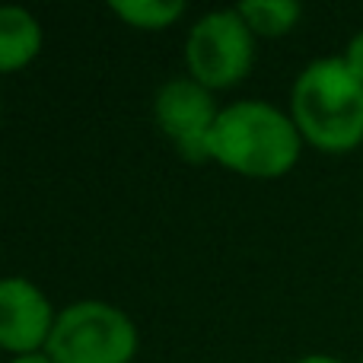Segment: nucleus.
<instances>
[{"instance_id": "obj_1", "label": "nucleus", "mask_w": 363, "mask_h": 363, "mask_svg": "<svg viewBox=\"0 0 363 363\" xmlns=\"http://www.w3.org/2000/svg\"><path fill=\"white\" fill-rule=\"evenodd\" d=\"M211 160L255 179H274L300 157V128L262 99H242L220 108L207 134Z\"/></svg>"}, {"instance_id": "obj_2", "label": "nucleus", "mask_w": 363, "mask_h": 363, "mask_svg": "<svg viewBox=\"0 0 363 363\" xmlns=\"http://www.w3.org/2000/svg\"><path fill=\"white\" fill-rule=\"evenodd\" d=\"M294 125L319 150L345 153L363 140V80L345 57H319L294 83Z\"/></svg>"}, {"instance_id": "obj_3", "label": "nucleus", "mask_w": 363, "mask_h": 363, "mask_svg": "<svg viewBox=\"0 0 363 363\" xmlns=\"http://www.w3.org/2000/svg\"><path fill=\"white\" fill-rule=\"evenodd\" d=\"M45 351L55 363H131L138 328L118 306L80 300L55 315Z\"/></svg>"}, {"instance_id": "obj_4", "label": "nucleus", "mask_w": 363, "mask_h": 363, "mask_svg": "<svg viewBox=\"0 0 363 363\" xmlns=\"http://www.w3.org/2000/svg\"><path fill=\"white\" fill-rule=\"evenodd\" d=\"M255 42L236 6L211 10L191 26L185 42V61L191 80L201 86H230L252 67Z\"/></svg>"}, {"instance_id": "obj_5", "label": "nucleus", "mask_w": 363, "mask_h": 363, "mask_svg": "<svg viewBox=\"0 0 363 363\" xmlns=\"http://www.w3.org/2000/svg\"><path fill=\"white\" fill-rule=\"evenodd\" d=\"M153 112H157L163 134H169L182 157L211 160L207 134H211L220 112L213 106V96L207 93V86H201L191 77H172L157 89Z\"/></svg>"}, {"instance_id": "obj_6", "label": "nucleus", "mask_w": 363, "mask_h": 363, "mask_svg": "<svg viewBox=\"0 0 363 363\" xmlns=\"http://www.w3.org/2000/svg\"><path fill=\"white\" fill-rule=\"evenodd\" d=\"M55 325L51 303L26 277H0V347L35 354Z\"/></svg>"}, {"instance_id": "obj_7", "label": "nucleus", "mask_w": 363, "mask_h": 363, "mask_svg": "<svg viewBox=\"0 0 363 363\" xmlns=\"http://www.w3.org/2000/svg\"><path fill=\"white\" fill-rule=\"evenodd\" d=\"M42 48V26L26 6L0 4V70L29 64Z\"/></svg>"}, {"instance_id": "obj_8", "label": "nucleus", "mask_w": 363, "mask_h": 363, "mask_svg": "<svg viewBox=\"0 0 363 363\" xmlns=\"http://www.w3.org/2000/svg\"><path fill=\"white\" fill-rule=\"evenodd\" d=\"M236 10L252 32H264V35H281L300 16L296 0H242L236 4Z\"/></svg>"}, {"instance_id": "obj_9", "label": "nucleus", "mask_w": 363, "mask_h": 363, "mask_svg": "<svg viewBox=\"0 0 363 363\" xmlns=\"http://www.w3.org/2000/svg\"><path fill=\"white\" fill-rule=\"evenodd\" d=\"M108 6L140 29H163L185 13V0H108Z\"/></svg>"}, {"instance_id": "obj_10", "label": "nucleus", "mask_w": 363, "mask_h": 363, "mask_svg": "<svg viewBox=\"0 0 363 363\" xmlns=\"http://www.w3.org/2000/svg\"><path fill=\"white\" fill-rule=\"evenodd\" d=\"M345 64L363 80V32H357V35L351 38V45H347V51H345Z\"/></svg>"}, {"instance_id": "obj_11", "label": "nucleus", "mask_w": 363, "mask_h": 363, "mask_svg": "<svg viewBox=\"0 0 363 363\" xmlns=\"http://www.w3.org/2000/svg\"><path fill=\"white\" fill-rule=\"evenodd\" d=\"M10 363H55V360H51L48 357V354H19V357H13Z\"/></svg>"}, {"instance_id": "obj_12", "label": "nucleus", "mask_w": 363, "mask_h": 363, "mask_svg": "<svg viewBox=\"0 0 363 363\" xmlns=\"http://www.w3.org/2000/svg\"><path fill=\"white\" fill-rule=\"evenodd\" d=\"M296 363H341L338 357H328V354H309V357H300Z\"/></svg>"}, {"instance_id": "obj_13", "label": "nucleus", "mask_w": 363, "mask_h": 363, "mask_svg": "<svg viewBox=\"0 0 363 363\" xmlns=\"http://www.w3.org/2000/svg\"><path fill=\"white\" fill-rule=\"evenodd\" d=\"M360 363H363V360H360Z\"/></svg>"}]
</instances>
